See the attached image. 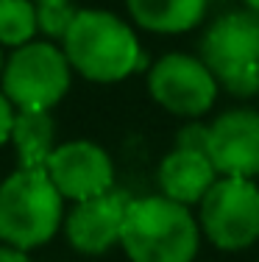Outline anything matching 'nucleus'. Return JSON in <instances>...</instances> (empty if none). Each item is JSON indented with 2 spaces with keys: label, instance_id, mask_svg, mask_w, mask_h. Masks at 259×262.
I'll use <instances>...</instances> for the list:
<instances>
[{
  "label": "nucleus",
  "instance_id": "1",
  "mask_svg": "<svg viewBox=\"0 0 259 262\" xmlns=\"http://www.w3.org/2000/svg\"><path fill=\"white\" fill-rule=\"evenodd\" d=\"M201 226L190 207L168 195H148L128 204L120 246L131 262H193Z\"/></svg>",
  "mask_w": 259,
  "mask_h": 262
},
{
  "label": "nucleus",
  "instance_id": "2",
  "mask_svg": "<svg viewBox=\"0 0 259 262\" xmlns=\"http://www.w3.org/2000/svg\"><path fill=\"white\" fill-rule=\"evenodd\" d=\"M64 53L73 70L98 84L128 78L143 64V51L117 14L101 9L78 11L64 36Z\"/></svg>",
  "mask_w": 259,
  "mask_h": 262
},
{
  "label": "nucleus",
  "instance_id": "3",
  "mask_svg": "<svg viewBox=\"0 0 259 262\" xmlns=\"http://www.w3.org/2000/svg\"><path fill=\"white\" fill-rule=\"evenodd\" d=\"M64 198L45 167H20L0 184V240L11 248L45 246L59 232Z\"/></svg>",
  "mask_w": 259,
  "mask_h": 262
},
{
  "label": "nucleus",
  "instance_id": "4",
  "mask_svg": "<svg viewBox=\"0 0 259 262\" xmlns=\"http://www.w3.org/2000/svg\"><path fill=\"white\" fill-rule=\"evenodd\" d=\"M201 61L231 95L259 92V14L231 11L215 20L201 42Z\"/></svg>",
  "mask_w": 259,
  "mask_h": 262
},
{
  "label": "nucleus",
  "instance_id": "5",
  "mask_svg": "<svg viewBox=\"0 0 259 262\" xmlns=\"http://www.w3.org/2000/svg\"><path fill=\"white\" fill-rule=\"evenodd\" d=\"M3 95L14 109L48 112L70 90L73 67L67 53L53 42H28L14 48V56L3 67Z\"/></svg>",
  "mask_w": 259,
  "mask_h": 262
},
{
  "label": "nucleus",
  "instance_id": "6",
  "mask_svg": "<svg viewBox=\"0 0 259 262\" xmlns=\"http://www.w3.org/2000/svg\"><path fill=\"white\" fill-rule=\"evenodd\" d=\"M201 229L223 251H243L259 240V187L254 179H218L201 201Z\"/></svg>",
  "mask_w": 259,
  "mask_h": 262
},
{
  "label": "nucleus",
  "instance_id": "7",
  "mask_svg": "<svg viewBox=\"0 0 259 262\" xmlns=\"http://www.w3.org/2000/svg\"><path fill=\"white\" fill-rule=\"evenodd\" d=\"M218 86L212 70L187 53L162 56L148 73L151 98L178 117H203L218 98Z\"/></svg>",
  "mask_w": 259,
  "mask_h": 262
},
{
  "label": "nucleus",
  "instance_id": "8",
  "mask_svg": "<svg viewBox=\"0 0 259 262\" xmlns=\"http://www.w3.org/2000/svg\"><path fill=\"white\" fill-rule=\"evenodd\" d=\"M45 170L61 192V198H70V201H86V198L103 195L114 184V165L109 154L101 145L86 140L56 145Z\"/></svg>",
  "mask_w": 259,
  "mask_h": 262
},
{
  "label": "nucleus",
  "instance_id": "9",
  "mask_svg": "<svg viewBox=\"0 0 259 262\" xmlns=\"http://www.w3.org/2000/svg\"><path fill=\"white\" fill-rule=\"evenodd\" d=\"M206 157L218 176L254 179L259 176V112L231 109L209 126Z\"/></svg>",
  "mask_w": 259,
  "mask_h": 262
},
{
  "label": "nucleus",
  "instance_id": "10",
  "mask_svg": "<svg viewBox=\"0 0 259 262\" xmlns=\"http://www.w3.org/2000/svg\"><path fill=\"white\" fill-rule=\"evenodd\" d=\"M131 198L126 192L109 190L103 195L76 201L67 215V240L81 254H103L120 243L123 221Z\"/></svg>",
  "mask_w": 259,
  "mask_h": 262
},
{
  "label": "nucleus",
  "instance_id": "11",
  "mask_svg": "<svg viewBox=\"0 0 259 262\" xmlns=\"http://www.w3.org/2000/svg\"><path fill=\"white\" fill-rule=\"evenodd\" d=\"M215 182H218V170H215L212 159L203 151L176 148L159 165V187H162V195L184 204V207L201 204L203 195L212 190Z\"/></svg>",
  "mask_w": 259,
  "mask_h": 262
},
{
  "label": "nucleus",
  "instance_id": "12",
  "mask_svg": "<svg viewBox=\"0 0 259 262\" xmlns=\"http://www.w3.org/2000/svg\"><path fill=\"white\" fill-rule=\"evenodd\" d=\"M209 0H126L137 26L153 34H184L206 14Z\"/></svg>",
  "mask_w": 259,
  "mask_h": 262
},
{
  "label": "nucleus",
  "instance_id": "13",
  "mask_svg": "<svg viewBox=\"0 0 259 262\" xmlns=\"http://www.w3.org/2000/svg\"><path fill=\"white\" fill-rule=\"evenodd\" d=\"M11 142L17 148L22 167H45L51 154L56 151V123L48 112L17 109Z\"/></svg>",
  "mask_w": 259,
  "mask_h": 262
},
{
  "label": "nucleus",
  "instance_id": "14",
  "mask_svg": "<svg viewBox=\"0 0 259 262\" xmlns=\"http://www.w3.org/2000/svg\"><path fill=\"white\" fill-rule=\"evenodd\" d=\"M39 31L34 0H0V45L22 48Z\"/></svg>",
  "mask_w": 259,
  "mask_h": 262
},
{
  "label": "nucleus",
  "instance_id": "15",
  "mask_svg": "<svg viewBox=\"0 0 259 262\" xmlns=\"http://www.w3.org/2000/svg\"><path fill=\"white\" fill-rule=\"evenodd\" d=\"M78 11L70 6V0H56V3H36V26L42 34H48L51 39L64 42L67 31H70L73 20Z\"/></svg>",
  "mask_w": 259,
  "mask_h": 262
},
{
  "label": "nucleus",
  "instance_id": "16",
  "mask_svg": "<svg viewBox=\"0 0 259 262\" xmlns=\"http://www.w3.org/2000/svg\"><path fill=\"white\" fill-rule=\"evenodd\" d=\"M206 140H209V126L190 123L187 128H181L176 148H190V151H203V154H206Z\"/></svg>",
  "mask_w": 259,
  "mask_h": 262
},
{
  "label": "nucleus",
  "instance_id": "17",
  "mask_svg": "<svg viewBox=\"0 0 259 262\" xmlns=\"http://www.w3.org/2000/svg\"><path fill=\"white\" fill-rule=\"evenodd\" d=\"M14 103L0 92V145L6 140H11V126H14Z\"/></svg>",
  "mask_w": 259,
  "mask_h": 262
},
{
  "label": "nucleus",
  "instance_id": "18",
  "mask_svg": "<svg viewBox=\"0 0 259 262\" xmlns=\"http://www.w3.org/2000/svg\"><path fill=\"white\" fill-rule=\"evenodd\" d=\"M0 262H28V257H26V251H20V248L3 246L0 248Z\"/></svg>",
  "mask_w": 259,
  "mask_h": 262
},
{
  "label": "nucleus",
  "instance_id": "19",
  "mask_svg": "<svg viewBox=\"0 0 259 262\" xmlns=\"http://www.w3.org/2000/svg\"><path fill=\"white\" fill-rule=\"evenodd\" d=\"M245 6H248V11H254V14H259V0H245Z\"/></svg>",
  "mask_w": 259,
  "mask_h": 262
},
{
  "label": "nucleus",
  "instance_id": "20",
  "mask_svg": "<svg viewBox=\"0 0 259 262\" xmlns=\"http://www.w3.org/2000/svg\"><path fill=\"white\" fill-rule=\"evenodd\" d=\"M34 3H56V0H34Z\"/></svg>",
  "mask_w": 259,
  "mask_h": 262
},
{
  "label": "nucleus",
  "instance_id": "21",
  "mask_svg": "<svg viewBox=\"0 0 259 262\" xmlns=\"http://www.w3.org/2000/svg\"><path fill=\"white\" fill-rule=\"evenodd\" d=\"M3 67H6V64H3V53H0V73H3Z\"/></svg>",
  "mask_w": 259,
  "mask_h": 262
}]
</instances>
